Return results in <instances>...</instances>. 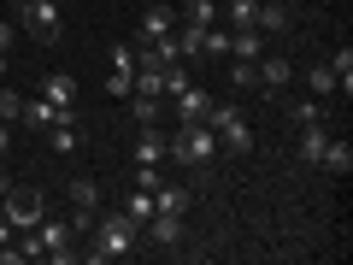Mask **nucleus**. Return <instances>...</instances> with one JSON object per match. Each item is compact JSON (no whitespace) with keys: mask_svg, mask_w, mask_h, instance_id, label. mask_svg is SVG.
<instances>
[{"mask_svg":"<svg viewBox=\"0 0 353 265\" xmlns=\"http://www.w3.org/2000/svg\"><path fill=\"white\" fill-rule=\"evenodd\" d=\"M136 242H141V224L130 213H101L94 218V248L83 253V259H94V265H106V259H130V253H136Z\"/></svg>","mask_w":353,"mask_h":265,"instance_id":"nucleus-1","label":"nucleus"},{"mask_svg":"<svg viewBox=\"0 0 353 265\" xmlns=\"http://www.w3.org/2000/svg\"><path fill=\"white\" fill-rule=\"evenodd\" d=\"M218 153H224V148H218L212 124H183V130L171 136V159H176V165H189V171H201V165H212Z\"/></svg>","mask_w":353,"mask_h":265,"instance_id":"nucleus-2","label":"nucleus"},{"mask_svg":"<svg viewBox=\"0 0 353 265\" xmlns=\"http://www.w3.org/2000/svg\"><path fill=\"white\" fill-rule=\"evenodd\" d=\"M206 124H212V136H218V148H224V153H248V148H253V130H248V118H241L236 106H218V101H212Z\"/></svg>","mask_w":353,"mask_h":265,"instance_id":"nucleus-3","label":"nucleus"},{"mask_svg":"<svg viewBox=\"0 0 353 265\" xmlns=\"http://www.w3.org/2000/svg\"><path fill=\"white\" fill-rule=\"evenodd\" d=\"M65 201H71V230L77 236L94 230V218H101V183H94V177H77L71 189H65Z\"/></svg>","mask_w":353,"mask_h":265,"instance_id":"nucleus-4","label":"nucleus"},{"mask_svg":"<svg viewBox=\"0 0 353 265\" xmlns=\"http://www.w3.org/2000/svg\"><path fill=\"white\" fill-rule=\"evenodd\" d=\"M18 18H24V30L41 41V48H53V41L65 36V18H59L53 0H30V6H18Z\"/></svg>","mask_w":353,"mask_h":265,"instance_id":"nucleus-5","label":"nucleus"},{"mask_svg":"<svg viewBox=\"0 0 353 265\" xmlns=\"http://www.w3.org/2000/svg\"><path fill=\"white\" fill-rule=\"evenodd\" d=\"M36 242H41V253H48L53 265L83 259V253L71 248V242H77V230H71V224H59V218H48V213H41V224H36Z\"/></svg>","mask_w":353,"mask_h":265,"instance_id":"nucleus-6","label":"nucleus"},{"mask_svg":"<svg viewBox=\"0 0 353 265\" xmlns=\"http://www.w3.org/2000/svg\"><path fill=\"white\" fill-rule=\"evenodd\" d=\"M0 213L12 218V230H36L48 206H41V195H36V189H6V201H0Z\"/></svg>","mask_w":353,"mask_h":265,"instance_id":"nucleus-7","label":"nucleus"},{"mask_svg":"<svg viewBox=\"0 0 353 265\" xmlns=\"http://www.w3.org/2000/svg\"><path fill=\"white\" fill-rule=\"evenodd\" d=\"M330 148V118H318V124H294V159L301 165H318Z\"/></svg>","mask_w":353,"mask_h":265,"instance_id":"nucleus-8","label":"nucleus"},{"mask_svg":"<svg viewBox=\"0 0 353 265\" xmlns=\"http://www.w3.org/2000/svg\"><path fill=\"white\" fill-rule=\"evenodd\" d=\"M41 136H48V148H53V153H77V148H83V130H77V106H59V118H53Z\"/></svg>","mask_w":353,"mask_h":265,"instance_id":"nucleus-9","label":"nucleus"},{"mask_svg":"<svg viewBox=\"0 0 353 265\" xmlns=\"http://www.w3.org/2000/svg\"><path fill=\"white\" fill-rule=\"evenodd\" d=\"M171 30H176V12H171V6H148V12H141V24H136V48L171 36Z\"/></svg>","mask_w":353,"mask_h":265,"instance_id":"nucleus-10","label":"nucleus"},{"mask_svg":"<svg viewBox=\"0 0 353 265\" xmlns=\"http://www.w3.org/2000/svg\"><path fill=\"white\" fill-rule=\"evenodd\" d=\"M189 206H194L189 183H165V177H159V189H153V213H176V218H189Z\"/></svg>","mask_w":353,"mask_h":265,"instance_id":"nucleus-11","label":"nucleus"},{"mask_svg":"<svg viewBox=\"0 0 353 265\" xmlns=\"http://www.w3.org/2000/svg\"><path fill=\"white\" fill-rule=\"evenodd\" d=\"M289 77H294L289 59H277V53H259V83H253V88H265V95H283V88H289Z\"/></svg>","mask_w":353,"mask_h":265,"instance_id":"nucleus-12","label":"nucleus"},{"mask_svg":"<svg viewBox=\"0 0 353 265\" xmlns=\"http://www.w3.org/2000/svg\"><path fill=\"white\" fill-rule=\"evenodd\" d=\"M206 112H212V95H206V88H183V95H176V124H206Z\"/></svg>","mask_w":353,"mask_h":265,"instance_id":"nucleus-13","label":"nucleus"},{"mask_svg":"<svg viewBox=\"0 0 353 265\" xmlns=\"http://www.w3.org/2000/svg\"><path fill=\"white\" fill-rule=\"evenodd\" d=\"M141 230H148L153 248H176V242H183V218H176V213H153Z\"/></svg>","mask_w":353,"mask_h":265,"instance_id":"nucleus-14","label":"nucleus"},{"mask_svg":"<svg viewBox=\"0 0 353 265\" xmlns=\"http://www.w3.org/2000/svg\"><path fill=\"white\" fill-rule=\"evenodd\" d=\"M159 159H171V141H165L159 136V130H141V136H136V165H159Z\"/></svg>","mask_w":353,"mask_h":265,"instance_id":"nucleus-15","label":"nucleus"},{"mask_svg":"<svg viewBox=\"0 0 353 265\" xmlns=\"http://www.w3.org/2000/svg\"><path fill=\"white\" fill-rule=\"evenodd\" d=\"M318 165H324L330 177H347L353 171V141L347 136H330V148H324V159H318Z\"/></svg>","mask_w":353,"mask_h":265,"instance_id":"nucleus-16","label":"nucleus"},{"mask_svg":"<svg viewBox=\"0 0 353 265\" xmlns=\"http://www.w3.org/2000/svg\"><path fill=\"white\" fill-rule=\"evenodd\" d=\"M294 18H289V6H283V0H259V36H283V30H289Z\"/></svg>","mask_w":353,"mask_h":265,"instance_id":"nucleus-17","label":"nucleus"},{"mask_svg":"<svg viewBox=\"0 0 353 265\" xmlns=\"http://www.w3.org/2000/svg\"><path fill=\"white\" fill-rule=\"evenodd\" d=\"M41 95H48L53 106H77V77H65V71H48V77H41Z\"/></svg>","mask_w":353,"mask_h":265,"instance_id":"nucleus-18","label":"nucleus"},{"mask_svg":"<svg viewBox=\"0 0 353 265\" xmlns=\"http://www.w3.org/2000/svg\"><path fill=\"white\" fill-rule=\"evenodd\" d=\"M53 118H59V106H53L48 95H36V101H24V112H18V124H24V130H48Z\"/></svg>","mask_w":353,"mask_h":265,"instance_id":"nucleus-19","label":"nucleus"},{"mask_svg":"<svg viewBox=\"0 0 353 265\" xmlns=\"http://www.w3.org/2000/svg\"><path fill=\"white\" fill-rule=\"evenodd\" d=\"M183 24H194V30H212L218 24V0H183Z\"/></svg>","mask_w":353,"mask_h":265,"instance_id":"nucleus-20","label":"nucleus"},{"mask_svg":"<svg viewBox=\"0 0 353 265\" xmlns=\"http://www.w3.org/2000/svg\"><path fill=\"white\" fill-rule=\"evenodd\" d=\"M330 71H336V88H341V101H347V95H353V48L330 53Z\"/></svg>","mask_w":353,"mask_h":265,"instance_id":"nucleus-21","label":"nucleus"},{"mask_svg":"<svg viewBox=\"0 0 353 265\" xmlns=\"http://www.w3.org/2000/svg\"><path fill=\"white\" fill-rule=\"evenodd\" d=\"M306 88H312V101H330V95H336V71H330V59L306 71Z\"/></svg>","mask_w":353,"mask_h":265,"instance_id":"nucleus-22","label":"nucleus"},{"mask_svg":"<svg viewBox=\"0 0 353 265\" xmlns=\"http://www.w3.org/2000/svg\"><path fill=\"white\" fill-rule=\"evenodd\" d=\"M118 213H130V218H136V224H148V218H153V189H130Z\"/></svg>","mask_w":353,"mask_h":265,"instance_id":"nucleus-23","label":"nucleus"},{"mask_svg":"<svg viewBox=\"0 0 353 265\" xmlns=\"http://www.w3.org/2000/svg\"><path fill=\"white\" fill-rule=\"evenodd\" d=\"M201 53H212V59H230V30H224V24H212V30L201 36Z\"/></svg>","mask_w":353,"mask_h":265,"instance_id":"nucleus-24","label":"nucleus"},{"mask_svg":"<svg viewBox=\"0 0 353 265\" xmlns=\"http://www.w3.org/2000/svg\"><path fill=\"white\" fill-rule=\"evenodd\" d=\"M159 106H165V101H148V95H130V118H136L141 130H148L153 118H159Z\"/></svg>","mask_w":353,"mask_h":265,"instance_id":"nucleus-25","label":"nucleus"},{"mask_svg":"<svg viewBox=\"0 0 353 265\" xmlns=\"http://www.w3.org/2000/svg\"><path fill=\"white\" fill-rule=\"evenodd\" d=\"M289 118L294 124H318V118H330V101H301V106H289Z\"/></svg>","mask_w":353,"mask_h":265,"instance_id":"nucleus-26","label":"nucleus"},{"mask_svg":"<svg viewBox=\"0 0 353 265\" xmlns=\"http://www.w3.org/2000/svg\"><path fill=\"white\" fill-rule=\"evenodd\" d=\"M230 83H236V88H253V83H259V59H236V65H230Z\"/></svg>","mask_w":353,"mask_h":265,"instance_id":"nucleus-27","label":"nucleus"},{"mask_svg":"<svg viewBox=\"0 0 353 265\" xmlns=\"http://www.w3.org/2000/svg\"><path fill=\"white\" fill-rule=\"evenodd\" d=\"M18 112H24V95L0 88V124H18Z\"/></svg>","mask_w":353,"mask_h":265,"instance_id":"nucleus-28","label":"nucleus"},{"mask_svg":"<svg viewBox=\"0 0 353 265\" xmlns=\"http://www.w3.org/2000/svg\"><path fill=\"white\" fill-rule=\"evenodd\" d=\"M136 189H159V165H136Z\"/></svg>","mask_w":353,"mask_h":265,"instance_id":"nucleus-29","label":"nucleus"},{"mask_svg":"<svg viewBox=\"0 0 353 265\" xmlns=\"http://www.w3.org/2000/svg\"><path fill=\"white\" fill-rule=\"evenodd\" d=\"M12 236H18V230H12V218L0 213V248H6V242H12Z\"/></svg>","mask_w":353,"mask_h":265,"instance_id":"nucleus-30","label":"nucleus"},{"mask_svg":"<svg viewBox=\"0 0 353 265\" xmlns=\"http://www.w3.org/2000/svg\"><path fill=\"white\" fill-rule=\"evenodd\" d=\"M6 48H12V24H0V53H6Z\"/></svg>","mask_w":353,"mask_h":265,"instance_id":"nucleus-31","label":"nucleus"},{"mask_svg":"<svg viewBox=\"0 0 353 265\" xmlns=\"http://www.w3.org/2000/svg\"><path fill=\"white\" fill-rule=\"evenodd\" d=\"M6 141H12V124H0V153H6Z\"/></svg>","mask_w":353,"mask_h":265,"instance_id":"nucleus-32","label":"nucleus"},{"mask_svg":"<svg viewBox=\"0 0 353 265\" xmlns=\"http://www.w3.org/2000/svg\"><path fill=\"white\" fill-rule=\"evenodd\" d=\"M6 189H12V177H6V171H0V201H6Z\"/></svg>","mask_w":353,"mask_h":265,"instance_id":"nucleus-33","label":"nucleus"},{"mask_svg":"<svg viewBox=\"0 0 353 265\" xmlns=\"http://www.w3.org/2000/svg\"><path fill=\"white\" fill-rule=\"evenodd\" d=\"M0 77H6V53H0Z\"/></svg>","mask_w":353,"mask_h":265,"instance_id":"nucleus-34","label":"nucleus"},{"mask_svg":"<svg viewBox=\"0 0 353 265\" xmlns=\"http://www.w3.org/2000/svg\"><path fill=\"white\" fill-rule=\"evenodd\" d=\"M53 6H65V0H53Z\"/></svg>","mask_w":353,"mask_h":265,"instance_id":"nucleus-35","label":"nucleus"}]
</instances>
